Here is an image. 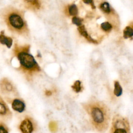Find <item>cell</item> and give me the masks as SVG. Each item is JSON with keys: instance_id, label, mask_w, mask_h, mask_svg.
<instances>
[{"instance_id": "obj_1", "label": "cell", "mask_w": 133, "mask_h": 133, "mask_svg": "<svg viewBox=\"0 0 133 133\" xmlns=\"http://www.w3.org/2000/svg\"><path fill=\"white\" fill-rule=\"evenodd\" d=\"M83 107L88 114L94 128L99 132H105L111 119L109 107L103 102L95 98H91L84 103Z\"/></svg>"}, {"instance_id": "obj_2", "label": "cell", "mask_w": 133, "mask_h": 133, "mask_svg": "<svg viewBox=\"0 0 133 133\" xmlns=\"http://www.w3.org/2000/svg\"><path fill=\"white\" fill-rule=\"evenodd\" d=\"M3 17L11 31L21 35L28 34L29 29L22 11L11 7H7L4 10Z\"/></svg>"}, {"instance_id": "obj_3", "label": "cell", "mask_w": 133, "mask_h": 133, "mask_svg": "<svg viewBox=\"0 0 133 133\" xmlns=\"http://www.w3.org/2000/svg\"><path fill=\"white\" fill-rule=\"evenodd\" d=\"M28 46H20L15 44L14 53L20 63L19 69L28 75H32L41 70L33 56L29 52Z\"/></svg>"}, {"instance_id": "obj_4", "label": "cell", "mask_w": 133, "mask_h": 133, "mask_svg": "<svg viewBox=\"0 0 133 133\" xmlns=\"http://www.w3.org/2000/svg\"><path fill=\"white\" fill-rule=\"evenodd\" d=\"M110 133H131L128 119L119 114L114 115L112 120Z\"/></svg>"}, {"instance_id": "obj_5", "label": "cell", "mask_w": 133, "mask_h": 133, "mask_svg": "<svg viewBox=\"0 0 133 133\" xmlns=\"http://www.w3.org/2000/svg\"><path fill=\"white\" fill-rule=\"evenodd\" d=\"M19 128L22 133H32L34 130L33 123L29 118H26L21 122Z\"/></svg>"}, {"instance_id": "obj_6", "label": "cell", "mask_w": 133, "mask_h": 133, "mask_svg": "<svg viewBox=\"0 0 133 133\" xmlns=\"http://www.w3.org/2000/svg\"><path fill=\"white\" fill-rule=\"evenodd\" d=\"M0 88L4 94L10 93L14 91V87L11 83L7 78H3L0 81Z\"/></svg>"}, {"instance_id": "obj_7", "label": "cell", "mask_w": 133, "mask_h": 133, "mask_svg": "<svg viewBox=\"0 0 133 133\" xmlns=\"http://www.w3.org/2000/svg\"><path fill=\"white\" fill-rule=\"evenodd\" d=\"M11 107L14 110L19 113H22L25 110V105L22 100L15 99L12 102Z\"/></svg>"}, {"instance_id": "obj_8", "label": "cell", "mask_w": 133, "mask_h": 133, "mask_svg": "<svg viewBox=\"0 0 133 133\" xmlns=\"http://www.w3.org/2000/svg\"><path fill=\"white\" fill-rule=\"evenodd\" d=\"M0 115L10 117L11 116V113L7 105L0 97Z\"/></svg>"}, {"instance_id": "obj_9", "label": "cell", "mask_w": 133, "mask_h": 133, "mask_svg": "<svg viewBox=\"0 0 133 133\" xmlns=\"http://www.w3.org/2000/svg\"><path fill=\"white\" fill-rule=\"evenodd\" d=\"M12 39L10 37L7 36L4 34V31H2L0 33V43L6 45L8 48H10L12 45Z\"/></svg>"}, {"instance_id": "obj_10", "label": "cell", "mask_w": 133, "mask_h": 133, "mask_svg": "<svg viewBox=\"0 0 133 133\" xmlns=\"http://www.w3.org/2000/svg\"><path fill=\"white\" fill-rule=\"evenodd\" d=\"M77 30L79 32V33L81 34V35H82L83 36H84L88 41H89L90 43H94V44H98V42L96 40L93 39L87 33L85 26L84 25H82L79 26L78 27Z\"/></svg>"}, {"instance_id": "obj_11", "label": "cell", "mask_w": 133, "mask_h": 133, "mask_svg": "<svg viewBox=\"0 0 133 133\" xmlns=\"http://www.w3.org/2000/svg\"><path fill=\"white\" fill-rule=\"evenodd\" d=\"M114 94L117 96L119 97L122 95L123 92V89L121 86L119 84V83L117 81L114 82Z\"/></svg>"}, {"instance_id": "obj_12", "label": "cell", "mask_w": 133, "mask_h": 133, "mask_svg": "<svg viewBox=\"0 0 133 133\" xmlns=\"http://www.w3.org/2000/svg\"><path fill=\"white\" fill-rule=\"evenodd\" d=\"M133 36V30L129 26H127L125 28L123 31V37L124 38L127 39L128 38H131Z\"/></svg>"}, {"instance_id": "obj_13", "label": "cell", "mask_w": 133, "mask_h": 133, "mask_svg": "<svg viewBox=\"0 0 133 133\" xmlns=\"http://www.w3.org/2000/svg\"><path fill=\"white\" fill-rule=\"evenodd\" d=\"M24 2L30 6L38 9L40 7V3L39 0H23Z\"/></svg>"}, {"instance_id": "obj_14", "label": "cell", "mask_w": 133, "mask_h": 133, "mask_svg": "<svg viewBox=\"0 0 133 133\" xmlns=\"http://www.w3.org/2000/svg\"><path fill=\"white\" fill-rule=\"evenodd\" d=\"M100 9L104 13L109 14L111 12V8L108 2H103L99 6Z\"/></svg>"}, {"instance_id": "obj_15", "label": "cell", "mask_w": 133, "mask_h": 133, "mask_svg": "<svg viewBox=\"0 0 133 133\" xmlns=\"http://www.w3.org/2000/svg\"><path fill=\"white\" fill-rule=\"evenodd\" d=\"M72 88L75 92H79L82 90V87L81 86V82L79 80L76 81L73 85L71 86Z\"/></svg>"}, {"instance_id": "obj_16", "label": "cell", "mask_w": 133, "mask_h": 133, "mask_svg": "<svg viewBox=\"0 0 133 133\" xmlns=\"http://www.w3.org/2000/svg\"><path fill=\"white\" fill-rule=\"evenodd\" d=\"M69 13L71 16H75L78 14V9L75 4H72L69 7Z\"/></svg>"}, {"instance_id": "obj_17", "label": "cell", "mask_w": 133, "mask_h": 133, "mask_svg": "<svg viewBox=\"0 0 133 133\" xmlns=\"http://www.w3.org/2000/svg\"><path fill=\"white\" fill-rule=\"evenodd\" d=\"M101 28L105 31H109L112 29V26L109 22H104L101 24Z\"/></svg>"}, {"instance_id": "obj_18", "label": "cell", "mask_w": 133, "mask_h": 133, "mask_svg": "<svg viewBox=\"0 0 133 133\" xmlns=\"http://www.w3.org/2000/svg\"><path fill=\"white\" fill-rule=\"evenodd\" d=\"M83 20L81 18H78L76 17H74L72 19V22L73 24L76 25L78 27V26L82 25Z\"/></svg>"}, {"instance_id": "obj_19", "label": "cell", "mask_w": 133, "mask_h": 133, "mask_svg": "<svg viewBox=\"0 0 133 133\" xmlns=\"http://www.w3.org/2000/svg\"><path fill=\"white\" fill-rule=\"evenodd\" d=\"M0 133H8L7 126L2 122H0Z\"/></svg>"}, {"instance_id": "obj_20", "label": "cell", "mask_w": 133, "mask_h": 133, "mask_svg": "<svg viewBox=\"0 0 133 133\" xmlns=\"http://www.w3.org/2000/svg\"><path fill=\"white\" fill-rule=\"evenodd\" d=\"M83 1L85 4L90 5V6H91V7L92 9H95L96 8V6L95 5V4H94V2L93 0H83Z\"/></svg>"}, {"instance_id": "obj_21", "label": "cell", "mask_w": 133, "mask_h": 133, "mask_svg": "<svg viewBox=\"0 0 133 133\" xmlns=\"http://www.w3.org/2000/svg\"><path fill=\"white\" fill-rule=\"evenodd\" d=\"M45 94H46V95L49 96H50V95L52 94V93H51V91L47 90V91H46V92H45Z\"/></svg>"}]
</instances>
